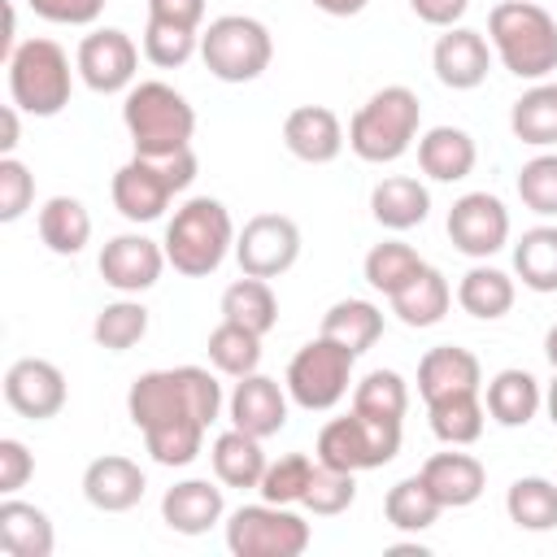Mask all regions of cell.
Segmentation results:
<instances>
[{"mask_svg": "<svg viewBox=\"0 0 557 557\" xmlns=\"http://www.w3.org/2000/svg\"><path fill=\"white\" fill-rule=\"evenodd\" d=\"M370 213L387 231H413L431 213V191H426V183H418L409 174H387L370 191Z\"/></svg>", "mask_w": 557, "mask_h": 557, "instance_id": "obj_25", "label": "cell"}, {"mask_svg": "<svg viewBox=\"0 0 557 557\" xmlns=\"http://www.w3.org/2000/svg\"><path fill=\"white\" fill-rule=\"evenodd\" d=\"M74 70L78 78L100 91V96H117L135 87V70H139V48L126 30L117 26H100L91 35H83L78 52H74Z\"/></svg>", "mask_w": 557, "mask_h": 557, "instance_id": "obj_13", "label": "cell"}, {"mask_svg": "<svg viewBox=\"0 0 557 557\" xmlns=\"http://www.w3.org/2000/svg\"><path fill=\"white\" fill-rule=\"evenodd\" d=\"M39 239L57 257H78L91 239V213L78 196H52L39 209Z\"/></svg>", "mask_w": 557, "mask_h": 557, "instance_id": "obj_31", "label": "cell"}, {"mask_svg": "<svg viewBox=\"0 0 557 557\" xmlns=\"http://www.w3.org/2000/svg\"><path fill=\"white\" fill-rule=\"evenodd\" d=\"M479 148L470 139V131L461 126H431L426 135H418V165L426 178L435 183H457L474 170Z\"/></svg>", "mask_w": 557, "mask_h": 557, "instance_id": "obj_26", "label": "cell"}, {"mask_svg": "<svg viewBox=\"0 0 557 557\" xmlns=\"http://www.w3.org/2000/svg\"><path fill=\"white\" fill-rule=\"evenodd\" d=\"M392 300V313L405 322V326H435L444 313H448V305H453V287H448V278L435 270V265H422L396 296H387Z\"/></svg>", "mask_w": 557, "mask_h": 557, "instance_id": "obj_29", "label": "cell"}, {"mask_svg": "<svg viewBox=\"0 0 557 557\" xmlns=\"http://www.w3.org/2000/svg\"><path fill=\"white\" fill-rule=\"evenodd\" d=\"M209 461H213V474H218L222 487H257L261 474H265V466H270L261 440L248 435V431H239V426H231V431H222L213 440Z\"/></svg>", "mask_w": 557, "mask_h": 557, "instance_id": "obj_28", "label": "cell"}, {"mask_svg": "<svg viewBox=\"0 0 557 557\" xmlns=\"http://www.w3.org/2000/svg\"><path fill=\"white\" fill-rule=\"evenodd\" d=\"M418 126H422V104H418V91L392 83V87H379L348 122V148L370 161V165H387V161H400L413 139H418Z\"/></svg>", "mask_w": 557, "mask_h": 557, "instance_id": "obj_5", "label": "cell"}, {"mask_svg": "<svg viewBox=\"0 0 557 557\" xmlns=\"http://www.w3.org/2000/svg\"><path fill=\"white\" fill-rule=\"evenodd\" d=\"M17 104H4V113H0V126H4V135H0V157H13V148H17Z\"/></svg>", "mask_w": 557, "mask_h": 557, "instance_id": "obj_52", "label": "cell"}, {"mask_svg": "<svg viewBox=\"0 0 557 557\" xmlns=\"http://www.w3.org/2000/svg\"><path fill=\"white\" fill-rule=\"evenodd\" d=\"M544 357H548V366H553V374H557V322H553L548 335H544Z\"/></svg>", "mask_w": 557, "mask_h": 557, "instance_id": "obj_54", "label": "cell"}, {"mask_svg": "<svg viewBox=\"0 0 557 557\" xmlns=\"http://www.w3.org/2000/svg\"><path fill=\"white\" fill-rule=\"evenodd\" d=\"M352 366H357V352H348L344 344L318 335L309 339L292 361H287V396L309 409V413H326L335 409L344 396H348V383H352Z\"/></svg>", "mask_w": 557, "mask_h": 557, "instance_id": "obj_9", "label": "cell"}, {"mask_svg": "<svg viewBox=\"0 0 557 557\" xmlns=\"http://www.w3.org/2000/svg\"><path fill=\"white\" fill-rule=\"evenodd\" d=\"M518 196L531 213L557 218V152H540L518 170Z\"/></svg>", "mask_w": 557, "mask_h": 557, "instance_id": "obj_46", "label": "cell"}, {"mask_svg": "<svg viewBox=\"0 0 557 557\" xmlns=\"http://www.w3.org/2000/svg\"><path fill=\"white\" fill-rule=\"evenodd\" d=\"M126 413L157 466H191L222 413V383L205 366L148 370L131 383Z\"/></svg>", "mask_w": 557, "mask_h": 557, "instance_id": "obj_1", "label": "cell"}, {"mask_svg": "<svg viewBox=\"0 0 557 557\" xmlns=\"http://www.w3.org/2000/svg\"><path fill=\"white\" fill-rule=\"evenodd\" d=\"M313 466H318V461H313L309 453H287V457L270 461L265 474H261V483H257L261 500H270V505H300Z\"/></svg>", "mask_w": 557, "mask_h": 557, "instance_id": "obj_44", "label": "cell"}, {"mask_svg": "<svg viewBox=\"0 0 557 557\" xmlns=\"http://www.w3.org/2000/svg\"><path fill=\"white\" fill-rule=\"evenodd\" d=\"M235 222H231V209L213 196H191L187 205L174 209L170 226H165V261L187 274V278H205L213 274L226 252H235Z\"/></svg>", "mask_w": 557, "mask_h": 557, "instance_id": "obj_3", "label": "cell"}, {"mask_svg": "<svg viewBox=\"0 0 557 557\" xmlns=\"http://www.w3.org/2000/svg\"><path fill=\"white\" fill-rule=\"evenodd\" d=\"M144 492H148V479H144L139 461H131L122 453H104V457L87 461V470H83V496L100 513H126L144 500Z\"/></svg>", "mask_w": 557, "mask_h": 557, "instance_id": "obj_20", "label": "cell"}, {"mask_svg": "<svg viewBox=\"0 0 557 557\" xmlns=\"http://www.w3.org/2000/svg\"><path fill=\"white\" fill-rule=\"evenodd\" d=\"M409 9H413V13H418L426 26L448 30V26H457V22L466 17L470 0H409Z\"/></svg>", "mask_w": 557, "mask_h": 557, "instance_id": "obj_51", "label": "cell"}, {"mask_svg": "<svg viewBox=\"0 0 557 557\" xmlns=\"http://www.w3.org/2000/svg\"><path fill=\"white\" fill-rule=\"evenodd\" d=\"M200 52V30H187V26H174V22H152L144 26V57L161 70H178L187 65L191 57Z\"/></svg>", "mask_w": 557, "mask_h": 557, "instance_id": "obj_45", "label": "cell"}, {"mask_svg": "<svg viewBox=\"0 0 557 557\" xmlns=\"http://www.w3.org/2000/svg\"><path fill=\"white\" fill-rule=\"evenodd\" d=\"M235 261L252 278H278L300 261V226L287 213H257L235 235Z\"/></svg>", "mask_w": 557, "mask_h": 557, "instance_id": "obj_12", "label": "cell"}, {"mask_svg": "<svg viewBox=\"0 0 557 557\" xmlns=\"http://www.w3.org/2000/svg\"><path fill=\"white\" fill-rule=\"evenodd\" d=\"M65 374L61 366H52L48 357H17L4 374V400L13 413L30 418V422H48L65 409Z\"/></svg>", "mask_w": 557, "mask_h": 557, "instance_id": "obj_16", "label": "cell"}, {"mask_svg": "<svg viewBox=\"0 0 557 557\" xmlns=\"http://www.w3.org/2000/svg\"><path fill=\"white\" fill-rule=\"evenodd\" d=\"M165 248L139 231H122L100 248V278L122 292V296H139L148 287H157L161 270H165Z\"/></svg>", "mask_w": 557, "mask_h": 557, "instance_id": "obj_15", "label": "cell"}, {"mask_svg": "<svg viewBox=\"0 0 557 557\" xmlns=\"http://www.w3.org/2000/svg\"><path fill=\"white\" fill-rule=\"evenodd\" d=\"M9 96L30 117H57L74 96V70L57 39H26L9 52Z\"/></svg>", "mask_w": 557, "mask_h": 557, "instance_id": "obj_7", "label": "cell"}, {"mask_svg": "<svg viewBox=\"0 0 557 557\" xmlns=\"http://www.w3.org/2000/svg\"><path fill=\"white\" fill-rule=\"evenodd\" d=\"M483 405H487V418H492V422H500V426L513 431V426H527V422L544 409V392H540V383H535L531 370L509 366V370L492 374Z\"/></svg>", "mask_w": 557, "mask_h": 557, "instance_id": "obj_27", "label": "cell"}, {"mask_svg": "<svg viewBox=\"0 0 557 557\" xmlns=\"http://www.w3.org/2000/svg\"><path fill=\"white\" fill-rule=\"evenodd\" d=\"M283 144L305 165H331L344 152V122L326 104H296L283 117Z\"/></svg>", "mask_w": 557, "mask_h": 557, "instance_id": "obj_19", "label": "cell"}, {"mask_svg": "<svg viewBox=\"0 0 557 557\" xmlns=\"http://www.w3.org/2000/svg\"><path fill=\"white\" fill-rule=\"evenodd\" d=\"M431 70L453 91H474L492 70V44L470 26H448L431 48Z\"/></svg>", "mask_w": 557, "mask_h": 557, "instance_id": "obj_18", "label": "cell"}, {"mask_svg": "<svg viewBox=\"0 0 557 557\" xmlns=\"http://www.w3.org/2000/svg\"><path fill=\"white\" fill-rule=\"evenodd\" d=\"M148 17H152V22H174V26L200 30V22H205V0H148Z\"/></svg>", "mask_w": 557, "mask_h": 557, "instance_id": "obj_50", "label": "cell"}, {"mask_svg": "<svg viewBox=\"0 0 557 557\" xmlns=\"http://www.w3.org/2000/svg\"><path fill=\"white\" fill-rule=\"evenodd\" d=\"M200 61L222 83H252L274 61L270 26L248 13H222L200 30Z\"/></svg>", "mask_w": 557, "mask_h": 557, "instance_id": "obj_8", "label": "cell"}, {"mask_svg": "<svg viewBox=\"0 0 557 557\" xmlns=\"http://www.w3.org/2000/svg\"><path fill=\"white\" fill-rule=\"evenodd\" d=\"M448 239L457 252L487 261L509 244V209L492 191H466L448 209Z\"/></svg>", "mask_w": 557, "mask_h": 557, "instance_id": "obj_14", "label": "cell"}, {"mask_svg": "<svg viewBox=\"0 0 557 557\" xmlns=\"http://www.w3.org/2000/svg\"><path fill=\"white\" fill-rule=\"evenodd\" d=\"M505 513L522 531H553L557 527V483L544 474H522L505 492Z\"/></svg>", "mask_w": 557, "mask_h": 557, "instance_id": "obj_36", "label": "cell"}, {"mask_svg": "<svg viewBox=\"0 0 557 557\" xmlns=\"http://www.w3.org/2000/svg\"><path fill=\"white\" fill-rule=\"evenodd\" d=\"M352 500H357V474L318 461L313 474H309V487H305L300 505H305L309 513H318V518H335V513H344Z\"/></svg>", "mask_w": 557, "mask_h": 557, "instance_id": "obj_43", "label": "cell"}, {"mask_svg": "<svg viewBox=\"0 0 557 557\" xmlns=\"http://www.w3.org/2000/svg\"><path fill=\"white\" fill-rule=\"evenodd\" d=\"M287 387L261 370L235 379V392L226 400V413H231V426L257 435V440H270L287 426Z\"/></svg>", "mask_w": 557, "mask_h": 557, "instance_id": "obj_17", "label": "cell"}, {"mask_svg": "<svg viewBox=\"0 0 557 557\" xmlns=\"http://www.w3.org/2000/svg\"><path fill=\"white\" fill-rule=\"evenodd\" d=\"M191 178H196V152L191 148L170 152V157H139L135 152L113 174L109 196L126 222H157L170 209V200L191 187Z\"/></svg>", "mask_w": 557, "mask_h": 557, "instance_id": "obj_6", "label": "cell"}, {"mask_svg": "<svg viewBox=\"0 0 557 557\" xmlns=\"http://www.w3.org/2000/svg\"><path fill=\"white\" fill-rule=\"evenodd\" d=\"M513 274L540 296L557 292V226L522 231V239L513 244Z\"/></svg>", "mask_w": 557, "mask_h": 557, "instance_id": "obj_38", "label": "cell"}, {"mask_svg": "<svg viewBox=\"0 0 557 557\" xmlns=\"http://www.w3.org/2000/svg\"><path fill=\"white\" fill-rule=\"evenodd\" d=\"M222 513H226L222 487L209 479H183L161 496V522L178 535H205L209 527L222 522Z\"/></svg>", "mask_w": 557, "mask_h": 557, "instance_id": "obj_21", "label": "cell"}, {"mask_svg": "<svg viewBox=\"0 0 557 557\" xmlns=\"http://www.w3.org/2000/svg\"><path fill=\"white\" fill-rule=\"evenodd\" d=\"M313 531L292 505H239L226 518V548L235 557H300Z\"/></svg>", "mask_w": 557, "mask_h": 557, "instance_id": "obj_11", "label": "cell"}, {"mask_svg": "<svg viewBox=\"0 0 557 557\" xmlns=\"http://www.w3.org/2000/svg\"><path fill=\"white\" fill-rule=\"evenodd\" d=\"M35 205V174L17 157H0V222H17Z\"/></svg>", "mask_w": 557, "mask_h": 557, "instance_id": "obj_47", "label": "cell"}, {"mask_svg": "<svg viewBox=\"0 0 557 557\" xmlns=\"http://www.w3.org/2000/svg\"><path fill=\"white\" fill-rule=\"evenodd\" d=\"M309 4H313V9H322L326 17H357L370 0H309Z\"/></svg>", "mask_w": 557, "mask_h": 557, "instance_id": "obj_53", "label": "cell"}, {"mask_svg": "<svg viewBox=\"0 0 557 557\" xmlns=\"http://www.w3.org/2000/svg\"><path fill=\"white\" fill-rule=\"evenodd\" d=\"M426 418H431V435L448 448H466L483 435L487 422V405L479 400V392H453L440 400H426Z\"/></svg>", "mask_w": 557, "mask_h": 557, "instance_id": "obj_30", "label": "cell"}, {"mask_svg": "<svg viewBox=\"0 0 557 557\" xmlns=\"http://www.w3.org/2000/svg\"><path fill=\"white\" fill-rule=\"evenodd\" d=\"M426 261L409 248V244H400V239H383V244H374L370 252H366V261H361V274H366V283L374 287V292H383V296H396L418 270H422Z\"/></svg>", "mask_w": 557, "mask_h": 557, "instance_id": "obj_41", "label": "cell"}, {"mask_svg": "<svg viewBox=\"0 0 557 557\" xmlns=\"http://www.w3.org/2000/svg\"><path fill=\"white\" fill-rule=\"evenodd\" d=\"M509 131L518 144L531 148H553L557 144V83H531L513 109H509Z\"/></svg>", "mask_w": 557, "mask_h": 557, "instance_id": "obj_33", "label": "cell"}, {"mask_svg": "<svg viewBox=\"0 0 557 557\" xmlns=\"http://www.w3.org/2000/svg\"><path fill=\"white\" fill-rule=\"evenodd\" d=\"M122 126L135 144L139 157H170L191 148L196 135V109L187 104L183 91H174L161 78L135 83L122 100Z\"/></svg>", "mask_w": 557, "mask_h": 557, "instance_id": "obj_4", "label": "cell"}, {"mask_svg": "<svg viewBox=\"0 0 557 557\" xmlns=\"http://www.w3.org/2000/svg\"><path fill=\"white\" fill-rule=\"evenodd\" d=\"M222 318L235 322V326H248L252 335H270L274 322H278V296L270 287V278H235L226 292H222Z\"/></svg>", "mask_w": 557, "mask_h": 557, "instance_id": "obj_34", "label": "cell"}, {"mask_svg": "<svg viewBox=\"0 0 557 557\" xmlns=\"http://www.w3.org/2000/svg\"><path fill=\"white\" fill-rule=\"evenodd\" d=\"M479 387H483V366L470 348L440 344V348H426V357L418 361L422 400H440V396H453V392H479Z\"/></svg>", "mask_w": 557, "mask_h": 557, "instance_id": "obj_23", "label": "cell"}, {"mask_svg": "<svg viewBox=\"0 0 557 557\" xmlns=\"http://www.w3.org/2000/svg\"><path fill=\"white\" fill-rule=\"evenodd\" d=\"M205 348H209L213 370L226 374V379H244V374H252L261 366V335H252L248 326H235L226 318L209 331V344Z\"/></svg>", "mask_w": 557, "mask_h": 557, "instance_id": "obj_39", "label": "cell"}, {"mask_svg": "<svg viewBox=\"0 0 557 557\" xmlns=\"http://www.w3.org/2000/svg\"><path fill=\"white\" fill-rule=\"evenodd\" d=\"M352 409L379 422H405L409 383L396 370H370L361 383H352Z\"/></svg>", "mask_w": 557, "mask_h": 557, "instance_id": "obj_40", "label": "cell"}, {"mask_svg": "<svg viewBox=\"0 0 557 557\" xmlns=\"http://www.w3.org/2000/svg\"><path fill=\"white\" fill-rule=\"evenodd\" d=\"M383 513H387V522H392L396 531L418 535V531L435 527V518L444 513V505H440V496L426 487L422 474H409V479H400V483L387 487V496H383Z\"/></svg>", "mask_w": 557, "mask_h": 557, "instance_id": "obj_37", "label": "cell"}, {"mask_svg": "<svg viewBox=\"0 0 557 557\" xmlns=\"http://www.w3.org/2000/svg\"><path fill=\"white\" fill-rule=\"evenodd\" d=\"M30 474H35V457H30V448H26L22 440L4 435V440H0V492H4V496L22 492Z\"/></svg>", "mask_w": 557, "mask_h": 557, "instance_id": "obj_49", "label": "cell"}, {"mask_svg": "<svg viewBox=\"0 0 557 557\" xmlns=\"http://www.w3.org/2000/svg\"><path fill=\"white\" fill-rule=\"evenodd\" d=\"M544 409H548V418H553V426H557V374H553V383H548V392H544Z\"/></svg>", "mask_w": 557, "mask_h": 557, "instance_id": "obj_55", "label": "cell"}, {"mask_svg": "<svg viewBox=\"0 0 557 557\" xmlns=\"http://www.w3.org/2000/svg\"><path fill=\"white\" fill-rule=\"evenodd\" d=\"M418 474L426 479V487L440 496L444 509H466V505H474V500L483 496V487H487V470H483V461L470 457V453H457V448H453V453H435V457H426Z\"/></svg>", "mask_w": 557, "mask_h": 557, "instance_id": "obj_22", "label": "cell"}, {"mask_svg": "<svg viewBox=\"0 0 557 557\" xmlns=\"http://www.w3.org/2000/svg\"><path fill=\"white\" fill-rule=\"evenodd\" d=\"M513 296H518V287H513V278L505 274V270H496V265H470L466 274H461V283H457V305L470 313V318H479V322H496V318H505L509 309H513Z\"/></svg>", "mask_w": 557, "mask_h": 557, "instance_id": "obj_32", "label": "cell"}, {"mask_svg": "<svg viewBox=\"0 0 557 557\" xmlns=\"http://www.w3.org/2000/svg\"><path fill=\"white\" fill-rule=\"evenodd\" d=\"M487 44L522 83H544L557 70V17L535 0H500L487 13Z\"/></svg>", "mask_w": 557, "mask_h": 557, "instance_id": "obj_2", "label": "cell"}, {"mask_svg": "<svg viewBox=\"0 0 557 557\" xmlns=\"http://www.w3.org/2000/svg\"><path fill=\"white\" fill-rule=\"evenodd\" d=\"M0 548L9 557H52L57 527H52V518L39 505L4 496L0 500Z\"/></svg>", "mask_w": 557, "mask_h": 557, "instance_id": "obj_24", "label": "cell"}, {"mask_svg": "<svg viewBox=\"0 0 557 557\" xmlns=\"http://www.w3.org/2000/svg\"><path fill=\"white\" fill-rule=\"evenodd\" d=\"M91 335H96L100 348H109V352H126V348H135V344L148 335V309H144L139 300L122 296V300H113V305H104V309L96 313Z\"/></svg>", "mask_w": 557, "mask_h": 557, "instance_id": "obj_42", "label": "cell"}, {"mask_svg": "<svg viewBox=\"0 0 557 557\" xmlns=\"http://www.w3.org/2000/svg\"><path fill=\"white\" fill-rule=\"evenodd\" d=\"M35 17L57 26H91L104 13V0H26Z\"/></svg>", "mask_w": 557, "mask_h": 557, "instance_id": "obj_48", "label": "cell"}, {"mask_svg": "<svg viewBox=\"0 0 557 557\" xmlns=\"http://www.w3.org/2000/svg\"><path fill=\"white\" fill-rule=\"evenodd\" d=\"M313 453L322 466H335V470H352V474L379 470L400 453V422H379V418L348 409L344 418H331L318 431Z\"/></svg>", "mask_w": 557, "mask_h": 557, "instance_id": "obj_10", "label": "cell"}, {"mask_svg": "<svg viewBox=\"0 0 557 557\" xmlns=\"http://www.w3.org/2000/svg\"><path fill=\"white\" fill-rule=\"evenodd\" d=\"M318 335H326V339H335V344H344L348 352L361 357V352L374 348L379 335H383V309L370 305V300H357V296L335 300V305L322 313V331H318Z\"/></svg>", "mask_w": 557, "mask_h": 557, "instance_id": "obj_35", "label": "cell"}]
</instances>
